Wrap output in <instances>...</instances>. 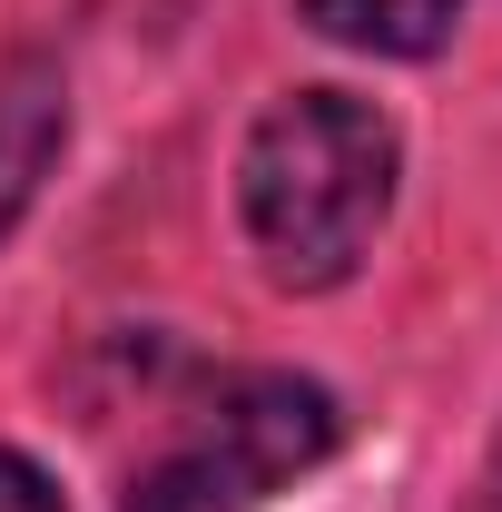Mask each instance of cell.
Segmentation results:
<instances>
[{
    "label": "cell",
    "instance_id": "3957f363",
    "mask_svg": "<svg viewBox=\"0 0 502 512\" xmlns=\"http://www.w3.org/2000/svg\"><path fill=\"white\" fill-rule=\"evenodd\" d=\"M69 148V69L50 50H10L0 60V247L10 227L40 207V178Z\"/></svg>",
    "mask_w": 502,
    "mask_h": 512
},
{
    "label": "cell",
    "instance_id": "5b68a950",
    "mask_svg": "<svg viewBox=\"0 0 502 512\" xmlns=\"http://www.w3.org/2000/svg\"><path fill=\"white\" fill-rule=\"evenodd\" d=\"M0 512H69L60 483H50V473H40L20 444H0Z\"/></svg>",
    "mask_w": 502,
    "mask_h": 512
},
{
    "label": "cell",
    "instance_id": "7a4b0ae2",
    "mask_svg": "<svg viewBox=\"0 0 502 512\" xmlns=\"http://www.w3.org/2000/svg\"><path fill=\"white\" fill-rule=\"evenodd\" d=\"M345 434L335 394L286 365H237L178 414L168 453L128 483V512H247L276 483H296L306 463H325Z\"/></svg>",
    "mask_w": 502,
    "mask_h": 512
},
{
    "label": "cell",
    "instance_id": "277c9868",
    "mask_svg": "<svg viewBox=\"0 0 502 512\" xmlns=\"http://www.w3.org/2000/svg\"><path fill=\"white\" fill-rule=\"evenodd\" d=\"M296 20L335 50H365V60H434L463 20V0H296Z\"/></svg>",
    "mask_w": 502,
    "mask_h": 512
},
{
    "label": "cell",
    "instance_id": "6da1fadb",
    "mask_svg": "<svg viewBox=\"0 0 502 512\" xmlns=\"http://www.w3.org/2000/svg\"><path fill=\"white\" fill-rule=\"evenodd\" d=\"M404 138L355 89H286L237 148V217L286 296H325L375 256Z\"/></svg>",
    "mask_w": 502,
    "mask_h": 512
},
{
    "label": "cell",
    "instance_id": "8992f818",
    "mask_svg": "<svg viewBox=\"0 0 502 512\" xmlns=\"http://www.w3.org/2000/svg\"><path fill=\"white\" fill-rule=\"evenodd\" d=\"M483 512H502V434H493V463H483Z\"/></svg>",
    "mask_w": 502,
    "mask_h": 512
}]
</instances>
